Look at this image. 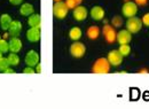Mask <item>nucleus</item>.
Instances as JSON below:
<instances>
[{
	"label": "nucleus",
	"instance_id": "23",
	"mask_svg": "<svg viewBox=\"0 0 149 109\" xmlns=\"http://www.w3.org/2000/svg\"><path fill=\"white\" fill-rule=\"evenodd\" d=\"M9 62H8V59L7 57H1L0 59V71H5L7 68H9Z\"/></svg>",
	"mask_w": 149,
	"mask_h": 109
},
{
	"label": "nucleus",
	"instance_id": "12",
	"mask_svg": "<svg viewBox=\"0 0 149 109\" xmlns=\"http://www.w3.org/2000/svg\"><path fill=\"white\" fill-rule=\"evenodd\" d=\"M90 15L95 21H101L104 17L106 12H104V9L101 6H94V7H92V9L90 10Z\"/></svg>",
	"mask_w": 149,
	"mask_h": 109
},
{
	"label": "nucleus",
	"instance_id": "18",
	"mask_svg": "<svg viewBox=\"0 0 149 109\" xmlns=\"http://www.w3.org/2000/svg\"><path fill=\"white\" fill-rule=\"evenodd\" d=\"M81 35H83V32H81V30H80L79 27H74V28H71L70 31H69V37H70V39L74 40V41L79 40V39L81 38Z\"/></svg>",
	"mask_w": 149,
	"mask_h": 109
},
{
	"label": "nucleus",
	"instance_id": "5",
	"mask_svg": "<svg viewBox=\"0 0 149 109\" xmlns=\"http://www.w3.org/2000/svg\"><path fill=\"white\" fill-rule=\"evenodd\" d=\"M86 53V47H85V45L83 44V43H80V41H74V44L70 46V54L72 55L76 59H80V57H83L84 55Z\"/></svg>",
	"mask_w": 149,
	"mask_h": 109
},
{
	"label": "nucleus",
	"instance_id": "2",
	"mask_svg": "<svg viewBox=\"0 0 149 109\" xmlns=\"http://www.w3.org/2000/svg\"><path fill=\"white\" fill-rule=\"evenodd\" d=\"M68 12H69V8L67 3L63 1H57L53 6V15L58 20H63L68 15Z\"/></svg>",
	"mask_w": 149,
	"mask_h": 109
},
{
	"label": "nucleus",
	"instance_id": "17",
	"mask_svg": "<svg viewBox=\"0 0 149 109\" xmlns=\"http://www.w3.org/2000/svg\"><path fill=\"white\" fill-rule=\"evenodd\" d=\"M86 35L87 37L91 39V40H96L99 36H100V28L97 25H91L87 31H86Z\"/></svg>",
	"mask_w": 149,
	"mask_h": 109
},
{
	"label": "nucleus",
	"instance_id": "22",
	"mask_svg": "<svg viewBox=\"0 0 149 109\" xmlns=\"http://www.w3.org/2000/svg\"><path fill=\"white\" fill-rule=\"evenodd\" d=\"M9 51V41L6 39H0V52L1 53H7Z\"/></svg>",
	"mask_w": 149,
	"mask_h": 109
},
{
	"label": "nucleus",
	"instance_id": "16",
	"mask_svg": "<svg viewBox=\"0 0 149 109\" xmlns=\"http://www.w3.org/2000/svg\"><path fill=\"white\" fill-rule=\"evenodd\" d=\"M28 24L31 28H40L41 27V16L39 14H32L28 20Z\"/></svg>",
	"mask_w": 149,
	"mask_h": 109
},
{
	"label": "nucleus",
	"instance_id": "8",
	"mask_svg": "<svg viewBox=\"0 0 149 109\" xmlns=\"http://www.w3.org/2000/svg\"><path fill=\"white\" fill-rule=\"evenodd\" d=\"M24 61H25V64H26V66H29V67H35V66H37L38 63H39V54H38L36 51L31 50V51H29V52L26 53Z\"/></svg>",
	"mask_w": 149,
	"mask_h": 109
},
{
	"label": "nucleus",
	"instance_id": "10",
	"mask_svg": "<svg viewBox=\"0 0 149 109\" xmlns=\"http://www.w3.org/2000/svg\"><path fill=\"white\" fill-rule=\"evenodd\" d=\"M72 15H74V17L76 21H84L85 18L87 17V15H88V12H87V8L86 7H84V6H77L76 8L74 9V12H72Z\"/></svg>",
	"mask_w": 149,
	"mask_h": 109
},
{
	"label": "nucleus",
	"instance_id": "27",
	"mask_svg": "<svg viewBox=\"0 0 149 109\" xmlns=\"http://www.w3.org/2000/svg\"><path fill=\"white\" fill-rule=\"evenodd\" d=\"M23 73H30V75H33V73H36V70H35L32 67H29V66H28V67H26V68L23 70Z\"/></svg>",
	"mask_w": 149,
	"mask_h": 109
},
{
	"label": "nucleus",
	"instance_id": "24",
	"mask_svg": "<svg viewBox=\"0 0 149 109\" xmlns=\"http://www.w3.org/2000/svg\"><path fill=\"white\" fill-rule=\"evenodd\" d=\"M111 23L113 28H119V27H122V24H123L122 17H120V16H115V17L112 18Z\"/></svg>",
	"mask_w": 149,
	"mask_h": 109
},
{
	"label": "nucleus",
	"instance_id": "7",
	"mask_svg": "<svg viewBox=\"0 0 149 109\" xmlns=\"http://www.w3.org/2000/svg\"><path fill=\"white\" fill-rule=\"evenodd\" d=\"M102 32H103V36H104L106 41H107L108 44H112V43L116 41L117 32H116V30H115V28H113L112 25H110V24H106V25L103 27Z\"/></svg>",
	"mask_w": 149,
	"mask_h": 109
},
{
	"label": "nucleus",
	"instance_id": "11",
	"mask_svg": "<svg viewBox=\"0 0 149 109\" xmlns=\"http://www.w3.org/2000/svg\"><path fill=\"white\" fill-rule=\"evenodd\" d=\"M41 37V31L40 28H31L26 31V39L31 43H37L40 40Z\"/></svg>",
	"mask_w": 149,
	"mask_h": 109
},
{
	"label": "nucleus",
	"instance_id": "28",
	"mask_svg": "<svg viewBox=\"0 0 149 109\" xmlns=\"http://www.w3.org/2000/svg\"><path fill=\"white\" fill-rule=\"evenodd\" d=\"M134 2L138 6H146L148 3V0H134Z\"/></svg>",
	"mask_w": 149,
	"mask_h": 109
},
{
	"label": "nucleus",
	"instance_id": "20",
	"mask_svg": "<svg viewBox=\"0 0 149 109\" xmlns=\"http://www.w3.org/2000/svg\"><path fill=\"white\" fill-rule=\"evenodd\" d=\"M7 59H8V62L10 66H17L19 63V56L16 53L10 52V54L7 56Z\"/></svg>",
	"mask_w": 149,
	"mask_h": 109
},
{
	"label": "nucleus",
	"instance_id": "3",
	"mask_svg": "<svg viewBox=\"0 0 149 109\" xmlns=\"http://www.w3.org/2000/svg\"><path fill=\"white\" fill-rule=\"evenodd\" d=\"M142 21L139 17H129L126 21V29L130 31L131 34H138L141 29H142Z\"/></svg>",
	"mask_w": 149,
	"mask_h": 109
},
{
	"label": "nucleus",
	"instance_id": "25",
	"mask_svg": "<svg viewBox=\"0 0 149 109\" xmlns=\"http://www.w3.org/2000/svg\"><path fill=\"white\" fill-rule=\"evenodd\" d=\"M64 2L67 3V6H68L69 9H74V8L77 7V3H76L74 0H65Z\"/></svg>",
	"mask_w": 149,
	"mask_h": 109
},
{
	"label": "nucleus",
	"instance_id": "34",
	"mask_svg": "<svg viewBox=\"0 0 149 109\" xmlns=\"http://www.w3.org/2000/svg\"><path fill=\"white\" fill-rule=\"evenodd\" d=\"M1 57H2V53H1V52H0V59H1Z\"/></svg>",
	"mask_w": 149,
	"mask_h": 109
},
{
	"label": "nucleus",
	"instance_id": "4",
	"mask_svg": "<svg viewBox=\"0 0 149 109\" xmlns=\"http://www.w3.org/2000/svg\"><path fill=\"white\" fill-rule=\"evenodd\" d=\"M122 13L125 17H133L138 13V5L134 1H126L122 7Z\"/></svg>",
	"mask_w": 149,
	"mask_h": 109
},
{
	"label": "nucleus",
	"instance_id": "36",
	"mask_svg": "<svg viewBox=\"0 0 149 109\" xmlns=\"http://www.w3.org/2000/svg\"><path fill=\"white\" fill-rule=\"evenodd\" d=\"M0 39H1V37H0Z\"/></svg>",
	"mask_w": 149,
	"mask_h": 109
},
{
	"label": "nucleus",
	"instance_id": "29",
	"mask_svg": "<svg viewBox=\"0 0 149 109\" xmlns=\"http://www.w3.org/2000/svg\"><path fill=\"white\" fill-rule=\"evenodd\" d=\"M9 2L12 5H21L23 2V0H9Z\"/></svg>",
	"mask_w": 149,
	"mask_h": 109
},
{
	"label": "nucleus",
	"instance_id": "26",
	"mask_svg": "<svg viewBox=\"0 0 149 109\" xmlns=\"http://www.w3.org/2000/svg\"><path fill=\"white\" fill-rule=\"evenodd\" d=\"M141 21H142V24H143V25H146V27L149 28V13L145 14V15L142 16V18H141Z\"/></svg>",
	"mask_w": 149,
	"mask_h": 109
},
{
	"label": "nucleus",
	"instance_id": "9",
	"mask_svg": "<svg viewBox=\"0 0 149 109\" xmlns=\"http://www.w3.org/2000/svg\"><path fill=\"white\" fill-rule=\"evenodd\" d=\"M132 40V34L127 29H123L120 31L117 32V38H116V41H118L119 45L122 44H129Z\"/></svg>",
	"mask_w": 149,
	"mask_h": 109
},
{
	"label": "nucleus",
	"instance_id": "31",
	"mask_svg": "<svg viewBox=\"0 0 149 109\" xmlns=\"http://www.w3.org/2000/svg\"><path fill=\"white\" fill-rule=\"evenodd\" d=\"M3 73H15V70H14V69H10V68H7Z\"/></svg>",
	"mask_w": 149,
	"mask_h": 109
},
{
	"label": "nucleus",
	"instance_id": "6",
	"mask_svg": "<svg viewBox=\"0 0 149 109\" xmlns=\"http://www.w3.org/2000/svg\"><path fill=\"white\" fill-rule=\"evenodd\" d=\"M107 59H108L109 63L111 64L112 67H119V66L123 63L124 56L120 54V52H119L118 50H112V51H110V52L108 53Z\"/></svg>",
	"mask_w": 149,
	"mask_h": 109
},
{
	"label": "nucleus",
	"instance_id": "21",
	"mask_svg": "<svg viewBox=\"0 0 149 109\" xmlns=\"http://www.w3.org/2000/svg\"><path fill=\"white\" fill-rule=\"evenodd\" d=\"M118 51L120 52V54L123 55V56H127V55L131 53L130 45H129V44H122V45H119Z\"/></svg>",
	"mask_w": 149,
	"mask_h": 109
},
{
	"label": "nucleus",
	"instance_id": "35",
	"mask_svg": "<svg viewBox=\"0 0 149 109\" xmlns=\"http://www.w3.org/2000/svg\"><path fill=\"white\" fill-rule=\"evenodd\" d=\"M54 1H55V2H57V1H61V0H54Z\"/></svg>",
	"mask_w": 149,
	"mask_h": 109
},
{
	"label": "nucleus",
	"instance_id": "19",
	"mask_svg": "<svg viewBox=\"0 0 149 109\" xmlns=\"http://www.w3.org/2000/svg\"><path fill=\"white\" fill-rule=\"evenodd\" d=\"M10 23H12V17L8 14H2L0 16V25H1L2 30H8Z\"/></svg>",
	"mask_w": 149,
	"mask_h": 109
},
{
	"label": "nucleus",
	"instance_id": "15",
	"mask_svg": "<svg viewBox=\"0 0 149 109\" xmlns=\"http://www.w3.org/2000/svg\"><path fill=\"white\" fill-rule=\"evenodd\" d=\"M33 10H35L33 9V6L31 3L25 2V3H22V6L19 8V14L22 16H30V15L33 14Z\"/></svg>",
	"mask_w": 149,
	"mask_h": 109
},
{
	"label": "nucleus",
	"instance_id": "1",
	"mask_svg": "<svg viewBox=\"0 0 149 109\" xmlns=\"http://www.w3.org/2000/svg\"><path fill=\"white\" fill-rule=\"evenodd\" d=\"M110 67H111V64L109 63L108 59L100 57L93 63L92 73H97V75H106V73H108L110 71Z\"/></svg>",
	"mask_w": 149,
	"mask_h": 109
},
{
	"label": "nucleus",
	"instance_id": "14",
	"mask_svg": "<svg viewBox=\"0 0 149 109\" xmlns=\"http://www.w3.org/2000/svg\"><path fill=\"white\" fill-rule=\"evenodd\" d=\"M22 46H23V44L19 37H13L9 40V51L13 53H19L22 50Z\"/></svg>",
	"mask_w": 149,
	"mask_h": 109
},
{
	"label": "nucleus",
	"instance_id": "33",
	"mask_svg": "<svg viewBox=\"0 0 149 109\" xmlns=\"http://www.w3.org/2000/svg\"><path fill=\"white\" fill-rule=\"evenodd\" d=\"M74 1H76V3H77V6H79V5L81 3V1H83V0H74Z\"/></svg>",
	"mask_w": 149,
	"mask_h": 109
},
{
	"label": "nucleus",
	"instance_id": "30",
	"mask_svg": "<svg viewBox=\"0 0 149 109\" xmlns=\"http://www.w3.org/2000/svg\"><path fill=\"white\" fill-rule=\"evenodd\" d=\"M36 73H41V64H40V63H38L37 66H36Z\"/></svg>",
	"mask_w": 149,
	"mask_h": 109
},
{
	"label": "nucleus",
	"instance_id": "13",
	"mask_svg": "<svg viewBox=\"0 0 149 109\" xmlns=\"http://www.w3.org/2000/svg\"><path fill=\"white\" fill-rule=\"evenodd\" d=\"M9 32V35L12 37H19V35L22 31V23L19 21H12L10 25H9V29L7 30Z\"/></svg>",
	"mask_w": 149,
	"mask_h": 109
},
{
	"label": "nucleus",
	"instance_id": "32",
	"mask_svg": "<svg viewBox=\"0 0 149 109\" xmlns=\"http://www.w3.org/2000/svg\"><path fill=\"white\" fill-rule=\"evenodd\" d=\"M149 71L147 69H141V70H139V73H148Z\"/></svg>",
	"mask_w": 149,
	"mask_h": 109
}]
</instances>
